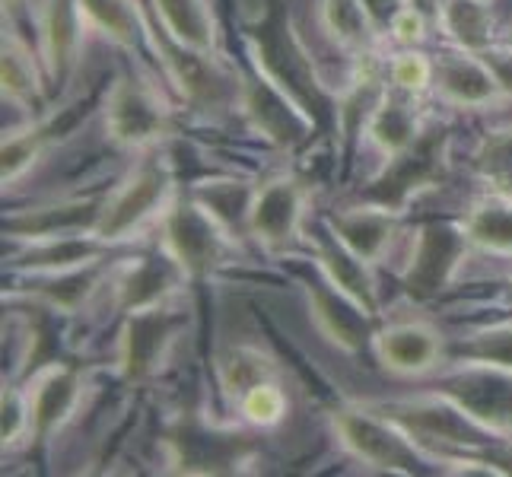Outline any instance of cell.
<instances>
[{"instance_id":"cell-1","label":"cell","mask_w":512,"mask_h":477,"mask_svg":"<svg viewBox=\"0 0 512 477\" xmlns=\"http://www.w3.org/2000/svg\"><path fill=\"white\" fill-rule=\"evenodd\" d=\"M449 175V131L427 128L414 144L385 156V166L363 185L360 201L401 214L417 194L436 188Z\"/></svg>"},{"instance_id":"cell-2","label":"cell","mask_w":512,"mask_h":477,"mask_svg":"<svg viewBox=\"0 0 512 477\" xmlns=\"http://www.w3.org/2000/svg\"><path fill=\"white\" fill-rule=\"evenodd\" d=\"M163 446L175 474H239L255 458V439L249 433L214 427L191 411L169 423Z\"/></svg>"},{"instance_id":"cell-3","label":"cell","mask_w":512,"mask_h":477,"mask_svg":"<svg viewBox=\"0 0 512 477\" xmlns=\"http://www.w3.org/2000/svg\"><path fill=\"white\" fill-rule=\"evenodd\" d=\"M331 420L341 446L369 468L411 477L427 462V452L414 443V436L398 427L395 420L373 411L369 404L366 408L363 404H357V408H338Z\"/></svg>"},{"instance_id":"cell-4","label":"cell","mask_w":512,"mask_h":477,"mask_svg":"<svg viewBox=\"0 0 512 477\" xmlns=\"http://www.w3.org/2000/svg\"><path fill=\"white\" fill-rule=\"evenodd\" d=\"M163 249L188 277H204L233 261L239 245L236 236L194 198H175L163 214Z\"/></svg>"},{"instance_id":"cell-5","label":"cell","mask_w":512,"mask_h":477,"mask_svg":"<svg viewBox=\"0 0 512 477\" xmlns=\"http://www.w3.org/2000/svg\"><path fill=\"white\" fill-rule=\"evenodd\" d=\"M175 201V179L166 163H144L102 201L93 236L102 242H125L150 220L163 217Z\"/></svg>"},{"instance_id":"cell-6","label":"cell","mask_w":512,"mask_h":477,"mask_svg":"<svg viewBox=\"0 0 512 477\" xmlns=\"http://www.w3.org/2000/svg\"><path fill=\"white\" fill-rule=\"evenodd\" d=\"M236 105L249 121V128L274 147H299L315 131V118L306 105L258 67H252L239 80Z\"/></svg>"},{"instance_id":"cell-7","label":"cell","mask_w":512,"mask_h":477,"mask_svg":"<svg viewBox=\"0 0 512 477\" xmlns=\"http://www.w3.org/2000/svg\"><path fill=\"white\" fill-rule=\"evenodd\" d=\"M468 245L471 239L462 223H449V220L423 223L411 245L408 268L401 274L404 293L417 299V303L443 296L452 287L458 271H462V264L468 258Z\"/></svg>"},{"instance_id":"cell-8","label":"cell","mask_w":512,"mask_h":477,"mask_svg":"<svg viewBox=\"0 0 512 477\" xmlns=\"http://www.w3.org/2000/svg\"><path fill=\"white\" fill-rule=\"evenodd\" d=\"M369 408L408 430L423 452H427V446H439V443L458 452H484V446L493 439V433L478 427V423L465 417L452 401H446L436 392L430 398L382 401V404H369Z\"/></svg>"},{"instance_id":"cell-9","label":"cell","mask_w":512,"mask_h":477,"mask_svg":"<svg viewBox=\"0 0 512 477\" xmlns=\"http://www.w3.org/2000/svg\"><path fill=\"white\" fill-rule=\"evenodd\" d=\"M188 325V315L182 309H172L169 303L140 309L125 318L118 338V373L125 382H147L169 363L175 344Z\"/></svg>"},{"instance_id":"cell-10","label":"cell","mask_w":512,"mask_h":477,"mask_svg":"<svg viewBox=\"0 0 512 477\" xmlns=\"http://www.w3.org/2000/svg\"><path fill=\"white\" fill-rule=\"evenodd\" d=\"M436 395L452 401L465 417L493 436L512 433V369L465 363L436 382Z\"/></svg>"},{"instance_id":"cell-11","label":"cell","mask_w":512,"mask_h":477,"mask_svg":"<svg viewBox=\"0 0 512 477\" xmlns=\"http://www.w3.org/2000/svg\"><path fill=\"white\" fill-rule=\"evenodd\" d=\"M169 105L150 83L121 77L105 99V134L125 150H144L169 134Z\"/></svg>"},{"instance_id":"cell-12","label":"cell","mask_w":512,"mask_h":477,"mask_svg":"<svg viewBox=\"0 0 512 477\" xmlns=\"http://www.w3.org/2000/svg\"><path fill=\"white\" fill-rule=\"evenodd\" d=\"M249 55L258 70L290 90L312 112L319 105V86H315L312 64L306 51L290 35L284 13L274 10L261 20V26L249 35Z\"/></svg>"},{"instance_id":"cell-13","label":"cell","mask_w":512,"mask_h":477,"mask_svg":"<svg viewBox=\"0 0 512 477\" xmlns=\"http://www.w3.org/2000/svg\"><path fill=\"white\" fill-rule=\"evenodd\" d=\"M309 188L296 175H271L255 191L249 236L268 252H284L303 233Z\"/></svg>"},{"instance_id":"cell-14","label":"cell","mask_w":512,"mask_h":477,"mask_svg":"<svg viewBox=\"0 0 512 477\" xmlns=\"http://www.w3.org/2000/svg\"><path fill=\"white\" fill-rule=\"evenodd\" d=\"M83 376L80 369L67 363H48L45 369L32 376L26 385V395L32 404V439H51L74 420L80 401H83Z\"/></svg>"},{"instance_id":"cell-15","label":"cell","mask_w":512,"mask_h":477,"mask_svg":"<svg viewBox=\"0 0 512 477\" xmlns=\"http://www.w3.org/2000/svg\"><path fill=\"white\" fill-rule=\"evenodd\" d=\"M309 315L315 328L322 331V338H328L338 350L357 357L369 344H373V318L366 309H360L350 296H344L338 287H331L325 277H319L315 284H309Z\"/></svg>"},{"instance_id":"cell-16","label":"cell","mask_w":512,"mask_h":477,"mask_svg":"<svg viewBox=\"0 0 512 477\" xmlns=\"http://www.w3.org/2000/svg\"><path fill=\"white\" fill-rule=\"evenodd\" d=\"M185 280H188V274L179 268V261H175L166 249L156 255H140V258L128 261V268L115 280V306L125 315L163 306L179 293Z\"/></svg>"},{"instance_id":"cell-17","label":"cell","mask_w":512,"mask_h":477,"mask_svg":"<svg viewBox=\"0 0 512 477\" xmlns=\"http://www.w3.org/2000/svg\"><path fill=\"white\" fill-rule=\"evenodd\" d=\"M433 90L439 99L458 105V109H484V105L503 99L484 58L462 48L443 51L433 61Z\"/></svg>"},{"instance_id":"cell-18","label":"cell","mask_w":512,"mask_h":477,"mask_svg":"<svg viewBox=\"0 0 512 477\" xmlns=\"http://www.w3.org/2000/svg\"><path fill=\"white\" fill-rule=\"evenodd\" d=\"M373 350L388 373L423 376L433 373L439 360H443V338L427 322H398L376 334Z\"/></svg>"},{"instance_id":"cell-19","label":"cell","mask_w":512,"mask_h":477,"mask_svg":"<svg viewBox=\"0 0 512 477\" xmlns=\"http://www.w3.org/2000/svg\"><path fill=\"white\" fill-rule=\"evenodd\" d=\"M86 29L90 26H86L80 0H45V7H42V64L48 70L51 83L64 86L70 77H74Z\"/></svg>"},{"instance_id":"cell-20","label":"cell","mask_w":512,"mask_h":477,"mask_svg":"<svg viewBox=\"0 0 512 477\" xmlns=\"http://www.w3.org/2000/svg\"><path fill=\"white\" fill-rule=\"evenodd\" d=\"M315 249V264H319V274L328 280L331 287H338L344 296H350L360 309L369 315L379 312V287L373 277V264L363 261L360 255H353L347 245L331 233H319L312 239Z\"/></svg>"},{"instance_id":"cell-21","label":"cell","mask_w":512,"mask_h":477,"mask_svg":"<svg viewBox=\"0 0 512 477\" xmlns=\"http://www.w3.org/2000/svg\"><path fill=\"white\" fill-rule=\"evenodd\" d=\"M99 210H102V201L74 198V201H61V204H48V207L26 210V214H16L4 223V229L10 236L26 239V242L93 233Z\"/></svg>"},{"instance_id":"cell-22","label":"cell","mask_w":512,"mask_h":477,"mask_svg":"<svg viewBox=\"0 0 512 477\" xmlns=\"http://www.w3.org/2000/svg\"><path fill=\"white\" fill-rule=\"evenodd\" d=\"M398 217L401 214H395V210H385L376 204H360V207L334 214L328 220V229L353 255L376 264L388 252V245H392V239L398 233Z\"/></svg>"},{"instance_id":"cell-23","label":"cell","mask_w":512,"mask_h":477,"mask_svg":"<svg viewBox=\"0 0 512 477\" xmlns=\"http://www.w3.org/2000/svg\"><path fill=\"white\" fill-rule=\"evenodd\" d=\"M156 16L175 45L214 55L220 42V26L210 0H153Z\"/></svg>"},{"instance_id":"cell-24","label":"cell","mask_w":512,"mask_h":477,"mask_svg":"<svg viewBox=\"0 0 512 477\" xmlns=\"http://www.w3.org/2000/svg\"><path fill=\"white\" fill-rule=\"evenodd\" d=\"M417 96L411 93H385L376 109L366 118V140L373 144L382 156H392L404 150L420 137V115H417Z\"/></svg>"},{"instance_id":"cell-25","label":"cell","mask_w":512,"mask_h":477,"mask_svg":"<svg viewBox=\"0 0 512 477\" xmlns=\"http://www.w3.org/2000/svg\"><path fill=\"white\" fill-rule=\"evenodd\" d=\"M258 185L249 179H236V175H217V179L198 182L191 198L204 210H210L233 236H249V217Z\"/></svg>"},{"instance_id":"cell-26","label":"cell","mask_w":512,"mask_h":477,"mask_svg":"<svg viewBox=\"0 0 512 477\" xmlns=\"http://www.w3.org/2000/svg\"><path fill=\"white\" fill-rule=\"evenodd\" d=\"M109 242H102L93 233H77V236H58V239H39L29 245L23 255V271L26 274H55L83 268V264L102 261Z\"/></svg>"},{"instance_id":"cell-27","label":"cell","mask_w":512,"mask_h":477,"mask_svg":"<svg viewBox=\"0 0 512 477\" xmlns=\"http://www.w3.org/2000/svg\"><path fill=\"white\" fill-rule=\"evenodd\" d=\"M99 280H102V261L70 271H55V274H32L26 296L48 306L51 312H77L93 296Z\"/></svg>"},{"instance_id":"cell-28","label":"cell","mask_w":512,"mask_h":477,"mask_svg":"<svg viewBox=\"0 0 512 477\" xmlns=\"http://www.w3.org/2000/svg\"><path fill=\"white\" fill-rule=\"evenodd\" d=\"M439 26H443L446 39L462 48L481 55L493 45V10L490 0H443L436 13Z\"/></svg>"},{"instance_id":"cell-29","label":"cell","mask_w":512,"mask_h":477,"mask_svg":"<svg viewBox=\"0 0 512 477\" xmlns=\"http://www.w3.org/2000/svg\"><path fill=\"white\" fill-rule=\"evenodd\" d=\"M217 379L223 395L239 404L245 392H252L255 385L277 379V363L271 353L252 344H233L217 357Z\"/></svg>"},{"instance_id":"cell-30","label":"cell","mask_w":512,"mask_h":477,"mask_svg":"<svg viewBox=\"0 0 512 477\" xmlns=\"http://www.w3.org/2000/svg\"><path fill=\"white\" fill-rule=\"evenodd\" d=\"M319 20L331 39L347 51L366 55L376 45L379 26L373 23L363 0H319Z\"/></svg>"},{"instance_id":"cell-31","label":"cell","mask_w":512,"mask_h":477,"mask_svg":"<svg viewBox=\"0 0 512 477\" xmlns=\"http://www.w3.org/2000/svg\"><path fill=\"white\" fill-rule=\"evenodd\" d=\"M462 226L471 245L493 255H512V198L493 194L490 201L474 204Z\"/></svg>"},{"instance_id":"cell-32","label":"cell","mask_w":512,"mask_h":477,"mask_svg":"<svg viewBox=\"0 0 512 477\" xmlns=\"http://www.w3.org/2000/svg\"><path fill=\"white\" fill-rule=\"evenodd\" d=\"M80 10L86 16V26L105 35L112 45L134 51L144 35L140 10L134 0H80Z\"/></svg>"},{"instance_id":"cell-33","label":"cell","mask_w":512,"mask_h":477,"mask_svg":"<svg viewBox=\"0 0 512 477\" xmlns=\"http://www.w3.org/2000/svg\"><path fill=\"white\" fill-rule=\"evenodd\" d=\"M0 80H4V102H35L42 99V74L29 45L20 35L4 32V51H0Z\"/></svg>"},{"instance_id":"cell-34","label":"cell","mask_w":512,"mask_h":477,"mask_svg":"<svg viewBox=\"0 0 512 477\" xmlns=\"http://www.w3.org/2000/svg\"><path fill=\"white\" fill-rule=\"evenodd\" d=\"M474 169L493 194L512 198V128L493 131L481 140L474 153Z\"/></svg>"},{"instance_id":"cell-35","label":"cell","mask_w":512,"mask_h":477,"mask_svg":"<svg viewBox=\"0 0 512 477\" xmlns=\"http://www.w3.org/2000/svg\"><path fill=\"white\" fill-rule=\"evenodd\" d=\"M48 147V128L45 125H32L23 131L4 134V147H0V159H4V169H0V179L4 188H13L23 175L39 163L42 153Z\"/></svg>"},{"instance_id":"cell-36","label":"cell","mask_w":512,"mask_h":477,"mask_svg":"<svg viewBox=\"0 0 512 477\" xmlns=\"http://www.w3.org/2000/svg\"><path fill=\"white\" fill-rule=\"evenodd\" d=\"M236 408L245 417V423H252L258 430H274L284 423L290 404H287V392L280 388V382L268 379V382L255 385L252 392H245Z\"/></svg>"},{"instance_id":"cell-37","label":"cell","mask_w":512,"mask_h":477,"mask_svg":"<svg viewBox=\"0 0 512 477\" xmlns=\"http://www.w3.org/2000/svg\"><path fill=\"white\" fill-rule=\"evenodd\" d=\"M462 357L465 363H487V366L512 369V322L471 334L468 344L462 347Z\"/></svg>"},{"instance_id":"cell-38","label":"cell","mask_w":512,"mask_h":477,"mask_svg":"<svg viewBox=\"0 0 512 477\" xmlns=\"http://www.w3.org/2000/svg\"><path fill=\"white\" fill-rule=\"evenodd\" d=\"M0 433H4V449H13L32 439V404L26 388L4 385V398H0Z\"/></svg>"},{"instance_id":"cell-39","label":"cell","mask_w":512,"mask_h":477,"mask_svg":"<svg viewBox=\"0 0 512 477\" xmlns=\"http://www.w3.org/2000/svg\"><path fill=\"white\" fill-rule=\"evenodd\" d=\"M388 77H392L395 90L420 96L433 86V61L417 48H404L392 58V67H388Z\"/></svg>"},{"instance_id":"cell-40","label":"cell","mask_w":512,"mask_h":477,"mask_svg":"<svg viewBox=\"0 0 512 477\" xmlns=\"http://www.w3.org/2000/svg\"><path fill=\"white\" fill-rule=\"evenodd\" d=\"M388 32H392V39L401 45V48H417L423 39H427V13L417 10V7H404L392 26H388Z\"/></svg>"},{"instance_id":"cell-41","label":"cell","mask_w":512,"mask_h":477,"mask_svg":"<svg viewBox=\"0 0 512 477\" xmlns=\"http://www.w3.org/2000/svg\"><path fill=\"white\" fill-rule=\"evenodd\" d=\"M481 58L490 67V74H493V80H497L500 93L506 99H512V45H506V48L490 45L487 51H481Z\"/></svg>"},{"instance_id":"cell-42","label":"cell","mask_w":512,"mask_h":477,"mask_svg":"<svg viewBox=\"0 0 512 477\" xmlns=\"http://www.w3.org/2000/svg\"><path fill=\"white\" fill-rule=\"evenodd\" d=\"M366 4V10H369V16H373V23L379 26V29H388L392 26V20L395 16L408 7V0H363Z\"/></svg>"},{"instance_id":"cell-43","label":"cell","mask_w":512,"mask_h":477,"mask_svg":"<svg viewBox=\"0 0 512 477\" xmlns=\"http://www.w3.org/2000/svg\"><path fill=\"white\" fill-rule=\"evenodd\" d=\"M411 7L423 10V13H439V7H443V0H408Z\"/></svg>"},{"instance_id":"cell-44","label":"cell","mask_w":512,"mask_h":477,"mask_svg":"<svg viewBox=\"0 0 512 477\" xmlns=\"http://www.w3.org/2000/svg\"><path fill=\"white\" fill-rule=\"evenodd\" d=\"M20 10V0H4V13H16Z\"/></svg>"},{"instance_id":"cell-45","label":"cell","mask_w":512,"mask_h":477,"mask_svg":"<svg viewBox=\"0 0 512 477\" xmlns=\"http://www.w3.org/2000/svg\"><path fill=\"white\" fill-rule=\"evenodd\" d=\"M506 303L512 306V280H509V287H506Z\"/></svg>"},{"instance_id":"cell-46","label":"cell","mask_w":512,"mask_h":477,"mask_svg":"<svg viewBox=\"0 0 512 477\" xmlns=\"http://www.w3.org/2000/svg\"><path fill=\"white\" fill-rule=\"evenodd\" d=\"M509 45H512V32H509Z\"/></svg>"}]
</instances>
